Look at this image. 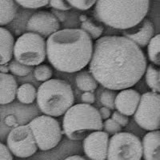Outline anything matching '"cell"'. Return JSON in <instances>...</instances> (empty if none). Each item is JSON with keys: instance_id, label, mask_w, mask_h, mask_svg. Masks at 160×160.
<instances>
[{"instance_id": "6da1fadb", "label": "cell", "mask_w": 160, "mask_h": 160, "mask_svg": "<svg viewBox=\"0 0 160 160\" xmlns=\"http://www.w3.org/2000/svg\"><path fill=\"white\" fill-rule=\"evenodd\" d=\"M147 58L136 43L124 36L97 38L89 71L97 82L113 91L130 88L145 73Z\"/></svg>"}, {"instance_id": "7a4b0ae2", "label": "cell", "mask_w": 160, "mask_h": 160, "mask_svg": "<svg viewBox=\"0 0 160 160\" xmlns=\"http://www.w3.org/2000/svg\"><path fill=\"white\" fill-rule=\"evenodd\" d=\"M47 55L55 69L66 73L80 71L91 61L92 38L82 29H64L48 36Z\"/></svg>"}, {"instance_id": "3957f363", "label": "cell", "mask_w": 160, "mask_h": 160, "mask_svg": "<svg viewBox=\"0 0 160 160\" xmlns=\"http://www.w3.org/2000/svg\"><path fill=\"white\" fill-rule=\"evenodd\" d=\"M149 7L150 0H97L95 16L100 22L122 31L143 19Z\"/></svg>"}, {"instance_id": "277c9868", "label": "cell", "mask_w": 160, "mask_h": 160, "mask_svg": "<svg viewBox=\"0 0 160 160\" xmlns=\"http://www.w3.org/2000/svg\"><path fill=\"white\" fill-rule=\"evenodd\" d=\"M37 103L45 115L58 117L64 115L75 102V96L69 83L62 79H48L39 86Z\"/></svg>"}, {"instance_id": "5b68a950", "label": "cell", "mask_w": 160, "mask_h": 160, "mask_svg": "<svg viewBox=\"0 0 160 160\" xmlns=\"http://www.w3.org/2000/svg\"><path fill=\"white\" fill-rule=\"evenodd\" d=\"M102 120L98 110L91 104L72 105L64 114L63 132L71 140L83 139L92 131H102Z\"/></svg>"}, {"instance_id": "8992f818", "label": "cell", "mask_w": 160, "mask_h": 160, "mask_svg": "<svg viewBox=\"0 0 160 160\" xmlns=\"http://www.w3.org/2000/svg\"><path fill=\"white\" fill-rule=\"evenodd\" d=\"M13 55L15 60L25 65H39L47 57L45 39L36 33L28 31L15 42Z\"/></svg>"}, {"instance_id": "52a82bcc", "label": "cell", "mask_w": 160, "mask_h": 160, "mask_svg": "<svg viewBox=\"0 0 160 160\" xmlns=\"http://www.w3.org/2000/svg\"><path fill=\"white\" fill-rule=\"evenodd\" d=\"M38 148L49 151L55 148L62 140V133L59 122L48 115L36 117L28 124Z\"/></svg>"}, {"instance_id": "ba28073f", "label": "cell", "mask_w": 160, "mask_h": 160, "mask_svg": "<svg viewBox=\"0 0 160 160\" xmlns=\"http://www.w3.org/2000/svg\"><path fill=\"white\" fill-rule=\"evenodd\" d=\"M142 157V142L136 135L119 131L109 139L107 159L140 160Z\"/></svg>"}, {"instance_id": "9c48e42d", "label": "cell", "mask_w": 160, "mask_h": 160, "mask_svg": "<svg viewBox=\"0 0 160 160\" xmlns=\"http://www.w3.org/2000/svg\"><path fill=\"white\" fill-rule=\"evenodd\" d=\"M160 96L157 92L144 93L140 97L134 118L136 123L147 131L158 130L160 128Z\"/></svg>"}, {"instance_id": "30bf717a", "label": "cell", "mask_w": 160, "mask_h": 160, "mask_svg": "<svg viewBox=\"0 0 160 160\" xmlns=\"http://www.w3.org/2000/svg\"><path fill=\"white\" fill-rule=\"evenodd\" d=\"M11 154L18 158H28L38 151V147L28 125L19 126L9 133L7 139Z\"/></svg>"}, {"instance_id": "8fae6325", "label": "cell", "mask_w": 160, "mask_h": 160, "mask_svg": "<svg viewBox=\"0 0 160 160\" xmlns=\"http://www.w3.org/2000/svg\"><path fill=\"white\" fill-rule=\"evenodd\" d=\"M109 135L102 131H95L83 138V150L88 158L107 159Z\"/></svg>"}, {"instance_id": "7c38bea8", "label": "cell", "mask_w": 160, "mask_h": 160, "mask_svg": "<svg viewBox=\"0 0 160 160\" xmlns=\"http://www.w3.org/2000/svg\"><path fill=\"white\" fill-rule=\"evenodd\" d=\"M60 28L58 20L55 15L48 11H38L28 20L27 30L36 33L43 38L50 36Z\"/></svg>"}, {"instance_id": "4fadbf2b", "label": "cell", "mask_w": 160, "mask_h": 160, "mask_svg": "<svg viewBox=\"0 0 160 160\" xmlns=\"http://www.w3.org/2000/svg\"><path fill=\"white\" fill-rule=\"evenodd\" d=\"M154 25L148 18L141 20L136 25L122 30V35L136 43L139 48H145L154 35Z\"/></svg>"}, {"instance_id": "5bb4252c", "label": "cell", "mask_w": 160, "mask_h": 160, "mask_svg": "<svg viewBox=\"0 0 160 160\" xmlns=\"http://www.w3.org/2000/svg\"><path fill=\"white\" fill-rule=\"evenodd\" d=\"M139 92L131 88L121 90L115 99V108L123 115H134L140 99Z\"/></svg>"}, {"instance_id": "9a60e30c", "label": "cell", "mask_w": 160, "mask_h": 160, "mask_svg": "<svg viewBox=\"0 0 160 160\" xmlns=\"http://www.w3.org/2000/svg\"><path fill=\"white\" fill-rule=\"evenodd\" d=\"M160 132L158 130L151 131L142 138V156L146 160H159Z\"/></svg>"}, {"instance_id": "2e32d148", "label": "cell", "mask_w": 160, "mask_h": 160, "mask_svg": "<svg viewBox=\"0 0 160 160\" xmlns=\"http://www.w3.org/2000/svg\"><path fill=\"white\" fill-rule=\"evenodd\" d=\"M17 88L15 77L8 73L0 72V105L13 102L16 97Z\"/></svg>"}, {"instance_id": "e0dca14e", "label": "cell", "mask_w": 160, "mask_h": 160, "mask_svg": "<svg viewBox=\"0 0 160 160\" xmlns=\"http://www.w3.org/2000/svg\"><path fill=\"white\" fill-rule=\"evenodd\" d=\"M15 38L11 32L0 26V65L8 64L13 57Z\"/></svg>"}, {"instance_id": "ac0fdd59", "label": "cell", "mask_w": 160, "mask_h": 160, "mask_svg": "<svg viewBox=\"0 0 160 160\" xmlns=\"http://www.w3.org/2000/svg\"><path fill=\"white\" fill-rule=\"evenodd\" d=\"M17 6L15 0H0V26L8 25L15 18Z\"/></svg>"}, {"instance_id": "d6986e66", "label": "cell", "mask_w": 160, "mask_h": 160, "mask_svg": "<svg viewBox=\"0 0 160 160\" xmlns=\"http://www.w3.org/2000/svg\"><path fill=\"white\" fill-rule=\"evenodd\" d=\"M75 81L78 89L82 91H93L98 87V82L88 71L80 72L76 76Z\"/></svg>"}, {"instance_id": "ffe728a7", "label": "cell", "mask_w": 160, "mask_h": 160, "mask_svg": "<svg viewBox=\"0 0 160 160\" xmlns=\"http://www.w3.org/2000/svg\"><path fill=\"white\" fill-rule=\"evenodd\" d=\"M17 98L22 103H32L36 98L37 91L33 85L30 83H24L17 88Z\"/></svg>"}, {"instance_id": "44dd1931", "label": "cell", "mask_w": 160, "mask_h": 160, "mask_svg": "<svg viewBox=\"0 0 160 160\" xmlns=\"http://www.w3.org/2000/svg\"><path fill=\"white\" fill-rule=\"evenodd\" d=\"M146 82L148 86L152 90L153 92L160 91V72L159 69L155 68L152 64L147 65L145 70Z\"/></svg>"}, {"instance_id": "7402d4cb", "label": "cell", "mask_w": 160, "mask_h": 160, "mask_svg": "<svg viewBox=\"0 0 160 160\" xmlns=\"http://www.w3.org/2000/svg\"><path fill=\"white\" fill-rule=\"evenodd\" d=\"M160 35H157L151 38L148 44V58L152 63L159 66L160 58Z\"/></svg>"}, {"instance_id": "603a6c76", "label": "cell", "mask_w": 160, "mask_h": 160, "mask_svg": "<svg viewBox=\"0 0 160 160\" xmlns=\"http://www.w3.org/2000/svg\"><path fill=\"white\" fill-rule=\"evenodd\" d=\"M81 29L88 33L91 38L97 39L102 34L104 28L103 26L100 23H97L90 18H87L85 20L82 21Z\"/></svg>"}, {"instance_id": "cb8c5ba5", "label": "cell", "mask_w": 160, "mask_h": 160, "mask_svg": "<svg viewBox=\"0 0 160 160\" xmlns=\"http://www.w3.org/2000/svg\"><path fill=\"white\" fill-rule=\"evenodd\" d=\"M8 68H9V71L12 74L18 76H27L33 71L32 66L25 65L15 59L11 60Z\"/></svg>"}, {"instance_id": "d4e9b609", "label": "cell", "mask_w": 160, "mask_h": 160, "mask_svg": "<svg viewBox=\"0 0 160 160\" xmlns=\"http://www.w3.org/2000/svg\"><path fill=\"white\" fill-rule=\"evenodd\" d=\"M53 71L51 67L46 64L42 65H37L35 69L34 70V76L38 81L45 82L50 79L52 77Z\"/></svg>"}, {"instance_id": "484cf974", "label": "cell", "mask_w": 160, "mask_h": 160, "mask_svg": "<svg viewBox=\"0 0 160 160\" xmlns=\"http://www.w3.org/2000/svg\"><path fill=\"white\" fill-rule=\"evenodd\" d=\"M116 97V93L113 90H106L102 91L100 95V102L104 107L111 110L115 109V99Z\"/></svg>"}, {"instance_id": "4316f807", "label": "cell", "mask_w": 160, "mask_h": 160, "mask_svg": "<svg viewBox=\"0 0 160 160\" xmlns=\"http://www.w3.org/2000/svg\"><path fill=\"white\" fill-rule=\"evenodd\" d=\"M15 2L24 8L38 9L49 3V0H15Z\"/></svg>"}, {"instance_id": "83f0119b", "label": "cell", "mask_w": 160, "mask_h": 160, "mask_svg": "<svg viewBox=\"0 0 160 160\" xmlns=\"http://www.w3.org/2000/svg\"><path fill=\"white\" fill-rule=\"evenodd\" d=\"M66 1L72 8H75L80 11H87L90 9L93 5H95L97 0H66Z\"/></svg>"}, {"instance_id": "f1b7e54d", "label": "cell", "mask_w": 160, "mask_h": 160, "mask_svg": "<svg viewBox=\"0 0 160 160\" xmlns=\"http://www.w3.org/2000/svg\"><path fill=\"white\" fill-rule=\"evenodd\" d=\"M102 128L108 135H114L115 133L121 131L122 130V127L118 122H115L112 118H109L105 119V122L102 123Z\"/></svg>"}, {"instance_id": "f546056e", "label": "cell", "mask_w": 160, "mask_h": 160, "mask_svg": "<svg viewBox=\"0 0 160 160\" xmlns=\"http://www.w3.org/2000/svg\"><path fill=\"white\" fill-rule=\"evenodd\" d=\"M49 4L51 8L58 11H68L72 8L66 0H49Z\"/></svg>"}, {"instance_id": "4dcf8cb0", "label": "cell", "mask_w": 160, "mask_h": 160, "mask_svg": "<svg viewBox=\"0 0 160 160\" xmlns=\"http://www.w3.org/2000/svg\"><path fill=\"white\" fill-rule=\"evenodd\" d=\"M112 119H114L116 122H118L121 127H126L129 122V118L128 115H125L119 111H115L112 114Z\"/></svg>"}, {"instance_id": "1f68e13d", "label": "cell", "mask_w": 160, "mask_h": 160, "mask_svg": "<svg viewBox=\"0 0 160 160\" xmlns=\"http://www.w3.org/2000/svg\"><path fill=\"white\" fill-rule=\"evenodd\" d=\"M0 159L2 160H12L13 155L8 148L4 144L0 142Z\"/></svg>"}, {"instance_id": "d6a6232c", "label": "cell", "mask_w": 160, "mask_h": 160, "mask_svg": "<svg viewBox=\"0 0 160 160\" xmlns=\"http://www.w3.org/2000/svg\"><path fill=\"white\" fill-rule=\"evenodd\" d=\"M95 95L91 91H84V93L81 96V100L84 103L92 104L95 102Z\"/></svg>"}, {"instance_id": "836d02e7", "label": "cell", "mask_w": 160, "mask_h": 160, "mask_svg": "<svg viewBox=\"0 0 160 160\" xmlns=\"http://www.w3.org/2000/svg\"><path fill=\"white\" fill-rule=\"evenodd\" d=\"M98 112H99V115H100V117H101V118L102 119H107V118H110V116H111V109H109V108H106V107H103V108H100V110L98 111Z\"/></svg>"}, {"instance_id": "e575fe53", "label": "cell", "mask_w": 160, "mask_h": 160, "mask_svg": "<svg viewBox=\"0 0 160 160\" xmlns=\"http://www.w3.org/2000/svg\"><path fill=\"white\" fill-rule=\"evenodd\" d=\"M9 68L7 64H2L0 65V72L2 73H8L9 72Z\"/></svg>"}, {"instance_id": "d590c367", "label": "cell", "mask_w": 160, "mask_h": 160, "mask_svg": "<svg viewBox=\"0 0 160 160\" xmlns=\"http://www.w3.org/2000/svg\"><path fill=\"white\" fill-rule=\"evenodd\" d=\"M65 159H71V160H74V159H78V160H84L85 158H83L82 156H79V155H72V156H69V157H67Z\"/></svg>"}]
</instances>
